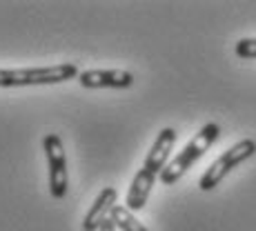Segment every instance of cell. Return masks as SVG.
Wrapping results in <instances>:
<instances>
[{
  "label": "cell",
  "instance_id": "4",
  "mask_svg": "<svg viewBox=\"0 0 256 231\" xmlns=\"http://www.w3.org/2000/svg\"><path fill=\"white\" fill-rule=\"evenodd\" d=\"M254 154H256V142H254V140L245 138V140L236 142L234 147H230V149L225 151V154H220L218 158L212 162L210 169L205 171L203 178H200L198 187H200L203 191H212V189H216V187L223 183V178L230 174V171L234 169V167H238L240 162L250 160Z\"/></svg>",
  "mask_w": 256,
  "mask_h": 231
},
{
  "label": "cell",
  "instance_id": "1",
  "mask_svg": "<svg viewBox=\"0 0 256 231\" xmlns=\"http://www.w3.org/2000/svg\"><path fill=\"white\" fill-rule=\"evenodd\" d=\"M174 142H176V131L172 129V127H165L158 134L156 142L152 145L140 171L134 176V180H132V187H130V191H127V200H125V207L130 211H140L147 205L152 187H154L156 178H160L163 169L167 167L170 151L174 149Z\"/></svg>",
  "mask_w": 256,
  "mask_h": 231
},
{
  "label": "cell",
  "instance_id": "5",
  "mask_svg": "<svg viewBox=\"0 0 256 231\" xmlns=\"http://www.w3.org/2000/svg\"><path fill=\"white\" fill-rule=\"evenodd\" d=\"M42 147H45V156H47V167H49V194L52 198L60 200L67 196V156H65V147L58 134H47L42 138Z\"/></svg>",
  "mask_w": 256,
  "mask_h": 231
},
{
  "label": "cell",
  "instance_id": "2",
  "mask_svg": "<svg viewBox=\"0 0 256 231\" xmlns=\"http://www.w3.org/2000/svg\"><path fill=\"white\" fill-rule=\"evenodd\" d=\"M218 136H220V127L216 125V122H208V125H205L203 129L194 136V138L187 142L185 149L176 154L174 160L167 162V167L163 169V174H160V183L163 185H174L176 180L183 178L185 171L190 169V167L194 165V162L198 160L216 140H218Z\"/></svg>",
  "mask_w": 256,
  "mask_h": 231
},
{
  "label": "cell",
  "instance_id": "8",
  "mask_svg": "<svg viewBox=\"0 0 256 231\" xmlns=\"http://www.w3.org/2000/svg\"><path fill=\"white\" fill-rule=\"evenodd\" d=\"M112 223L116 225L118 231H147L145 225L134 216V211H130L122 205H116L112 209Z\"/></svg>",
  "mask_w": 256,
  "mask_h": 231
},
{
  "label": "cell",
  "instance_id": "6",
  "mask_svg": "<svg viewBox=\"0 0 256 231\" xmlns=\"http://www.w3.org/2000/svg\"><path fill=\"white\" fill-rule=\"evenodd\" d=\"M78 82L87 89H127L134 85V76L125 69H90L78 76Z\"/></svg>",
  "mask_w": 256,
  "mask_h": 231
},
{
  "label": "cell",
  "instance_id": "9",
  "mask_svg": "<svg viewBox=\"0 0 256 231\" xmlns=\"http://www.w3.org/2000/svg\"><path fill=\"white\" fill-rule=\"evenodd\" d=\"M238 58H256V38H243L234 47Z\"/></svg>",
  "mask_w": 256,
  "mask_h": 231
},
{
  "label": "cell",
  "instance_id": "7",
  "mask_svg": "<svg viewBox=\"0 0 256 231\" xmlns=\"http://www.w3.org/2000/svg\"><path fill=\"white\" fill-rule=\"evenodd\" d=\"M118 191L114 187H105L98 194V198L94 200V205L87 211V216L82 218V231H100V227L112 218V209L116 207Z\"/></svg>",
  "mask_w": 256,
  "mask_h": 231
},
{
  "label": "cell",
  "instance_id": "10",
  "mask_svg": "<svg viewBox=\"0 0 256 231\" xmlns=\"http://www.w3.org/2000/svg\"><path fill=\"white\" fill-rule=\"evenodd\" d=\"M100 231H118V229H116V225L112 223V218H110V220H107V223L100 227Z\"/></svg>",
  "mask_w": 256,
  "mask_h": 231
},
{
  "label": "cell",
  "instance_id": "3",
  "mask_svg": "<svg viewBox=\"0 0 256 231\" xmlns=\"http://www.w3.org/2000/svg\"><path fill=\"white\" fill-rule=\"evenodd\" d=\"M80 76L74 62H62L54 67H36V69H0V87H29V85H52L65 82Z\"/></svg>",
  "mask_w": 256,
  "mask_h": 231
}]
</instances>
